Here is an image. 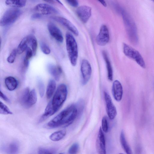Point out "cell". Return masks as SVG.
<instances>
[{"instance_id":"6da1fadb","label":"cell","mask_w":154,"mask_h":154,"mask_svg":"<svg viewBox=\"0 0 154 154\" xmlns=\"http://www.w3.org/2000/svg\"><path fill=\"white\" fill-rule=\"evenodd\" d=\"M80 114L76 104H71L48 122L46 126L51 128L67 127L71 124Z\"/></svg>"},{"instance_id":"7a4b0ae2","label":"cell","mask_w":154,"mask_h":154,"mask_svg":"<svg viewBox=\"0 0 154 154\" xmlns=\"http://www.w3.org/2000/svg\"><path fill=\"white\" fill-rule=\"evenodd\" d=\"M67 88L64 84H60L53 95L52 100L48 103L51 107L53 114L57 112L66 100Z\"/></svg>"},{"instance_id":"3957f363","label":"cell","mask_w":154,"mask_h":154,"mask_svg":"<svg viewBox=\"0 0 154 154\" xmlns=\"http://www.w3.org/2000/svg\"><path fill=\"white\" fill-rule=\"evenodd\" d=\"M66 47L68 56L72 65H76L78 55L77 44L73 36L67 32L66 35Z\"/></svg>"},{"instance_id":"277c9868","label":"cell","mask_w":154,"mask_h":154,"mask_svg":"<svg viewBox=\"0 0 154 154\" xmlns=\"http://www.w3.org/2000/svg\"><path fill=\"white\" fill-rule=\"evenodd\" d=\"M123 17L129 38L134 45L138 42L137 29L136 24L131 17L127 13L123 12Z\"/></svg>"},{"instance_id":"5b68a950","label":"cell","mask_w":154,"mask_h":154,"mask_svg":"<svg viewBox=\"0 0 154 154\" xmlns=\"http://www.w3.org/2000/svg\"><path fill=\"white\" fill-rule=\"evenodd\" d=\"M21 13V11L18 8L11 7L7 9L0 19V26H5L13 23L20 17Z\"/></svg>"},{"instance_id":"8992f818","label":"cell","mask_w":154,"mask_h":154,"mask_svg":"<svg viewBox=\"0 0 154 154\" xmlns=\"http://www.w3.org/2000/svg\"><path fill=\"white\" fill-rule=\"evenodd\" d=\"M123 49L126 56L135 61L142 68H145L144 60L138 51L125 43L123 44Z\"/></svg>"},{"instance_id":"52a82bcc","label":"cell","mask_w":154,"mask_h":154,"mask_svg":"<svg viewBox=\"0 0 154 154\" xmlns=\"http://www.w3.org/2000/svg\"><path fill=\"white\" fill-rule=\"evenodd\" d=\"M80 70L82 83L86 85L90 80L92 73V68L89 62L86 59L82 60Z\"/></svg>"},{"instance_id":"ba28073f","label":"cell","mask_w":154,"mask_h":154,"mask_svg":"<svg viewBox=\"0 0 154 154\" xmlns=\"http://www.w3.org/2000/svg\"><path fill=\"white\" fill-rule=\"evenodd\" d=\"M104 96L106 106V110L108 117L110 120L116 117L117 110L110 95L106 91H104Z\"/></svg>"},{"instance_id":"9c48e42d","label":"cell","mask_w":154,"mask_h":154,"mask_svg":"<svg viewBox=\"0 0 154 154\" xmlns=\"http://www.w3.org/2000/svg\"><path fill=\"white\" fill-rule=\"evenodd\" d=\"M109 40V35L107 26L105 25H102L100 29L96 41L97 45L103 46L106 45Z\"/></svg>"},{"instance_id":"30bf717a","label":"cell","mask_w":154,"mask_h":154,"mask_svg":"<svg viewBox=\"0 0 154 154\" xmlns=\"http://www.w3.org/2000/svg\"><path fill=\"white\" fill-rule=\"evenodd\" d=\"M96 147L98 154H106L105 137L101 127L99 128L97 137Z\"/></svg>"},{"instance_id":"8fae6325","label":"cell","mask_w":154,"mask_h":154,"mask_svg":"<svg viewBox=\"0 0 154 154\" xmlns=\"http://www.w3.org/2000/svg\"><path fill=\"white\" fill-rule=\"evenodd\" d=\"M76 13L81 21L85 23L87 22L91 15V9L88 6L82 5L77 8Z\"/></svg>"},{"instance_id":"7c38bea8","label":"cell","mask_w":154,"mask_h":154,"mask_svg":"<svg viewBox=\"0 0 154 154\" xmlns=\"http://www.w3.org/2000/svg\"><path fill=\"white\" fill-rule=\"evenodd\" d=\"M51 18L66 27L75 35H79V32L76 27L68 19L62 17L52 16Z\"/></svg>"},{"instance_id":"4fadbf2b","label":"cell","mask_w":154,"mask_h":154,"mask_svg":"<svg viewBox=\"0 0 154 154\" xmlns=\"http://www.w3.org/2000/svg\"><path fill=\"white\" fill-rule=\"evenodd\" d=\"M48 29L51 35L57 41L62 43L63 38L62 32L60 29L54 23H49L47 25Z\"/></svg>"},{"instance_id":"5bb4252c","label":"cell","mask_w":154,"mask_h":154,"mask_svg":"<svg viewBox=\"0 0 154 154\" xmlns=\"http://www.w3.org/2000/svg\"><path fill=\"white\" fill-rule=\"evenodd\" d=\"M34 9L42 15H48L58 13L57 11L54 8L45 3L37 5L35 6Z\"/></svg>"},{"instance_id":"9a60e30c","label":"cell","mask_w":154,"mask_h":154,"mask_svg":"<svg viewBox=\"0 0 154 154\" xmlns=\"http://www.w3.org/2000/svg\"><path fill=\"white\" fill-rule=\"evenodd\" d=\"M112 91L113 97L115 100L118 102L120 101L122 98L123 90L121 83L118 80H115L113 82Z\"/></svg>"},{"instance_id":"2e32d148","label":"cell","mask_w":154,"mask_h":154,"mask_svg":"<svg viewBox=\"0 0 154 154\" xmlns=\"http://www.w3.org/2000/svg\"><path fill=\"white\" fill-rule=\"evenodd\" d=\"M49 73L57 81H58L62 73V70L61 67L59 66L50 64L47 66Z\"/></svg>"},{"instance_id":"e0dca14e","label":"cell","mask_w":154,"mask_h":154,"mask_svg":"<svg viewBox=\"0 0 154 154\" xmlns=\"http://www.w3.org/2000/svg\"><path fill=\"white\" fill-rule=\"evenodd\" d=\"M5 83L7 88L10 91L15 90L17 88L18 82L14 77L9 76L5 78Z\"/></svg>"},{"instance_id":"ac0fdd59","label":"cell","mask_w":154,"mask_h":154,"mask_svg":"<svg viewBox=\"0 0 154 154\" xmlns=\"http://www.w3.org/2000/svg\"><path fill=\"white\" fill-rule=\"evenodd\" d=\"M31 35L25 37L21 41L17 48V54H21L26 50L29 44Z\"/></svg>"},{"instance_id":"d6986e66","label":"cell","mask_w":154,"mask_h":154,"mask_svg":"<svg viewBox=\"0 0 154 154\" xmlns=\"http://www.w3.org/2000/svg\"><path fill=\"white\" fill-rule=\"evenodd\" d=\"M6 154H17L19 151L18 144L16 142H13L4 148Z\"/></svg>"},{"instance_id":"ffe728a7","label":"cell","mask_w":154,"mask_h":154,"mask_svg":"<svg viewBox=\"0 0 154 154\" xmlns=\"http://www.w3.org/2000/svg\"><path fill=\"white\" fill-rule=\"evenodd\" d=\"M103 58L105 61L107 70V77L110 81L113 80V73L112 66L109 59L106 53L103 51Z\"/></svg>"},{"instance_id":"44dd1931","label":"cell","mask_w":154,"mask_h":154,"mask_svg":"<svg viewBox=\"0 0 154 154\" xmlns=\"http://www.w3.org/2000/svg\"><path fill=\"white\" fill-rule=\"evenodd\" d=\"M37 100V96L36 92L34 89L30 91L26 104L25 107L29 108L36 103Z\"/></svg>"},{"instance_id":"7402d4cb","label":"cell","mask_w":154,"mask_h":154,"mask_svg":"<svg viewBox=\"0 0 154 154\" xmlns=\"http://www.w3.org/2000/svg\"><path fill=\"white\" fill-rule=\"evenodd\" d=\"M120 140L121 146L126 153L127 154H133L131 149L126 139L123 130L121 132Z\"/></svg>"},{"instance_id":"603a6c76","label":"cell","mask_w":154,"mask_h":154,"mask_svg":"<svg viewBox=\"0 0 154 154\" xmlns=\"http://www.w3.org/2000/svg\"><path fill=\"white\" fill-rule=\"evenodd\" d=\"M56 88V83L55 81L50 79L48 83L46 91V95L48 99L50 98L53 95Z\"/></svg>"},{"instance_id":"cb8c5ba5","label":"cell","mask_w":154,"mask_h":154,"mask_svg":"<svg viewBox=\"0 0 154 154\" xmlns=\"http://www.w3.org/2000/svg\"><path fill=\"white\" fill-rule=\"evenodd\" d=\"M25 0H10L5 1V4L7 5L12 8H18L25 6L26 5Z\"/></svg>"},{"instance_id":"d4e9b609","label":"cell","mask_w":154,"mask_h":154,"mask_svg":"<svg viewBox=\"0 0 154 154\" xmlns=\"http://www.w3.org/2000/svg\"><path fill=\"white\" fill-rule=\"evenodd\" d=\"M66 134V131L61 130L52 133L50 135L49 138L52 141H58L62 139L65 136Z\"/></svg>"},{"instance_id":"484cf974","label":"cell","mask_w":154,"mask_h":154,"mask_svg":"<svg viewBox=\"0 0 154 154\" xmlns=\"http://www.w3.org/2000/svg\"><path fill=\"white\" fill-rule=\"evenodd\" d=\"M30 91L28 88L24 89L21 93L19 99L21 104L25 107Z\"/></svg>"},{"instance_id":"4316f807","label":"cell","mask_w":154,"mask_h":154,"mask_svg":"<svg viewBox=\"0 0 154 154\" xmlns=\"http://www.w3.org/2000/svg\"><path fill=\"white\" fill-rule=\"evenodd\" d=\"M29 45L31 46L33 55H35L36 52L38 43L36 38L33 35H31Z\"/></svg>"},{"instance_id":"83f0119b","label":"cell","mask_w":154,"mask_h":154,"mask_svg":"<svg viewBox=\"0 0 154 154\" xmlns=\"http://www.w3.org/2000/svg\"><path fill=\"white\" fill-rule=\"evenodd\" d=\"M0 113L1 114L7 115L12 114V112L8 106L1 101L0 102Z\"/></svg>"},{"instance_id":"f1b7e54d","label":"cell","mask_w":154,"mask_h":154,"mask_svg":"<svg viewBox=\"0 0 154 154\" xmlns=\"http://www.w3.org/2000/svg\"><path fill=\"white\" fill-rule=\"evenodd\" d=\"M101 128L103 131L106 133L108 131L109 124L108 118L106 116L103 117L101 121Z\"/></svg>"},{"instance_id":"f546056e","label":"cell","mask_w":154,"mask_h":154,"mask_svg":"<svg viewBox=\"0 0 154 154\" xmlns=\"http://www.w3.org/2000/svg\"><path fill=\"white\" fill-rule=\"evenodd\" d=\"M17 53V49H14L7 58V60L8 62L10 63H13L15 60Z\"/></svg>"},{"instance_id":"4dcf8cb0","label":"cell","mask_w":154,"mask_h":154,"mask_svg":"<svg viewBox=\"0 0 154 154\" xmlns=\"http://www.w3.org/2000/svg\"><path fill=\"white\" fill-rule=\"evenodd\" d=\"M79 145L77 143H73L69 149V154H76L79 149Z\"/></svg>"},{"instance_id":"1f68e13d","label":"cell","mask_w":154,"mask_h":154,"mask_svg":"<svg viewBox=\"0 0 154 154\" xmlns=\"http://www.w3.org/2000/svg\"><path fill=\"white\" fill-rule=\"evenodd\" d=\"M38 85L40 96L41 97H42L44 95L45 91L44 84L41 80L39 79L38 81Z\"/></svg>"},{"instance_id":"d6a6232c","label":"cell","mask_w":154,"mask_h":154,"mask_svg":"<svg viewBox=\"0 0 154 154\" xmlns=\"http://www.w3.org/2000/svg\"><path fill=\"white\" fill-rule=\"evenodd\" d=\"M55 151L53 149L41 147L38 150V154H52Z\"/></svg>"},{"instance_id":"836d02e7","label":"cell","mask_w":154,"mask_h":154,"mask_svg":"<svg viewBox=\"0 0 154 154\" xmlns=\"http://www.w3.org/2000/svg\"><path fill=\"white\" fill-rule=\"evenodd\" d=\"M40 48L42 52L46 54H49L51 50L48 46L45 43L42 42L40 44Z\"/></svg>"},{"instance_id":"e575fe53","label":"cell","mask_w":154,"mask_h":154,"mask_svg":"<svg viewBox=\"0 0 154 154\" xmlns=\"http://www.w3.org/2000/svg\"><path fill=\"white\" fill-rule=\"evenodd\" d=\"M33 55V53L32 49L28 47L26 50L25 56L23 60L29 62V59L31 58Z\"/></svg>"},{"instance_id":"d590c367","label":"cell","mask_w":154,"mask_h":154,"mask_svg":"<svg viewBox=\"0 0 154 154\" xmlns=\"http://www.w3.org/2000/svg\"><path fill=\"white\" fill-rule=\"evenodd\" d=\"M66 2L71 6L73 7H77L79 5L78 2L77 0H68Z\"/></svg>"},{"instance_id":"8d00e7d4","label":"cell","mask_w":154,"mask_h":154,"mask_svg":"<svg viewBox=\"0 0 154 154\" xmlns=\"http://www.w3.org/2000/svg\"><path fill=\"white\" fill-rule=\"evenodd\" d=\"M42 15L37 13L32 14L31 16V18L32 20L36 19L39 18L42 16Z\"/></svg>"},{"instance_id":"74e56055","label":"cell","mask_w":154,"mask_h":154,"mask_svg":"<svg viewBox=\"0 0 154 154\" xmlns=\"http://www.w3.org/2000/svg\"><path fill=\"white\" fill-rule=\"evenodd\" d=\"M0 97L5 101L8 102H10L8 98L1 91H0Z\"/></svg>"},{"instance_id":"f35d334b","label":"cell","mask_w":154,"mask_h":154,"mask_svg":"<svg viewBox=\"0 0 154 154\" xmlns=\"http://www.w3.org/2000/svg\"><path fill=\"white\" fill-rule=\"evenodd\" d=\"M99 2L104 7L106 6V4L105 2L104 1H99Z\"/></svg>"},{"instance_id":"ab89813d","label":"cell","mask_w":154,"mask_h":154,"mask_svg":"<svg viewBox=\"0 0 154 154\" xmlns=\"http://www.w3.org/2000/svg\"><path fill=\"white\" fill-rule=\"evenodd\" d=\"M59 154H65L63 153H59Z\"/></svg>"},{"instance_id":"60d3db41","label":"cell","mask_w":154,"mask_h":154,"mask_svg":"<svg viewBox=\"0 0 154 154\" xmlns=\"http://www.w3.org/2000/svg\"><path fill=\"white\" fill-rule=\"evenodd\" d=\"M118 154H124L122 153H119Z\"/></svg>"},{"instance_id":"b9f144b4","label":"cell","mask_w":154,"mask_h":154,"mask_svg":"<svg viewBox=\"0 0 154 154\" xmlns=\"http://www.w3.org/2000/svg\"><path fill=\"white\" fill-rule=\"evenodd\" d=\"M153 1V2H154V1Z\"/></svg>"}]
</instances>
